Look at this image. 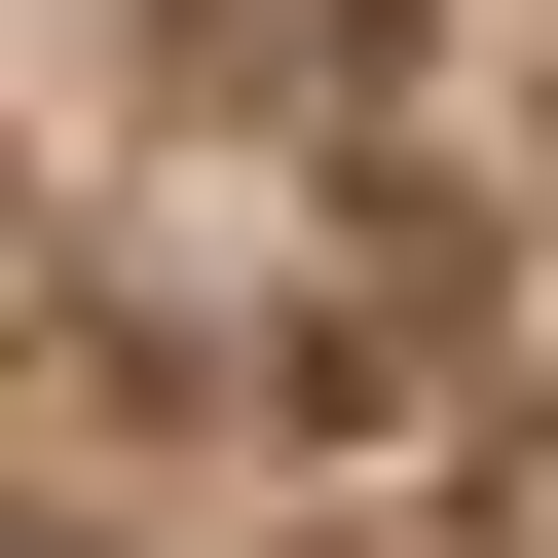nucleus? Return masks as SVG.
<instances>
[{"label":"nucleus","instance_id":"nucleus-1","mask_svg":"<svg viewBox=\"0 0 558 558\" xmlns=\"http://www.w3.org/2000/svg\"><path fill=\"white\" fill-rule=\"evenodd\" d=\"M0 558H38V521H0Z\"/></svg>","mask_w":558,"mask_h":558}]
</instances>
